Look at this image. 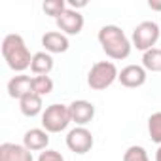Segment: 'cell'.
I'll list each match as a JSON object with an SVG mask.
<instances>
[{
    "instance_id": "1",
    "label": "cell",
    "mask_w": 161,
    "mask_h": 161,
    "mask_svg": "<svg viewBox=\"0 0 161 161\" xmlns=\"http://www.w3.org/2000/svg\"><path fill=\"white\" fill-rule=\"evenodd\" d=\"M99 44L106 57L114 61H123L131 55L133 44L127 38V34L118 27V25H104L99 31Z\"/></svg>"
},
{
    "instance_id": "2",
    "label": "cell",
    "mask_w": 161,
    "mask_h": 161,
    "mask_svg": "<svg viewBox=\"0 0 161 161\" xmlns=\"http://www.w3.org/2000/svg\"><path fill=\"white\" fill-rule=\"evenodd\" d=\"M2 57H4L6 64L19 74H23L27 68H31V63H32V55H31L21 34H6L4 36Z\"/></svg>"
},
{
    "instance_id": "3",
    "label": "cell",
    "mask_w": 161,
    "mask_h": 161,
    "mask_svg": "<svg viewBox=\"0 0 161 161\" xmlns=\"http://www.w3.org/2000/svg\"><path fill=\"white\" fill-rule=\"evenodd\" d=\"M118 76H119V72L112 61H99L91 66V70L87 74V86L93 91H104L116 82Z\"/></svg>"
},
{
    "instance_id": "4",
    "label": "cell",
    "mask_w": 161,
    "mask_h": 161,
    "mask_svg": "<svg viewBox=\"0 0 161 161\" xmlns=\"http://www.w3.org/2000/svg\"><path fill=\"white\" fill-rule=\"evenodd\" d=\"M70 110L64 104H49L42 112V129L47 133H61L70 123Z\"/></svg>"
},
{
    "instance_id": "5",
    "label": "cell",
    "mask_w": 161,
    "mask_h": 161,
    "mask_svg": "<svg viewBox=\"0 0 161 161\" xmlns=\"http://www.w3.org/2000/svg\"><path fill=\"white\" fill-rule=\"evenodd\" d=\"M157 40H159V25L155 21H142L140 25L135 27L131 34V44L140 51L152 49L157 44Z\"/></svg>"
},
{
    "instance_id": "6",
    "label": "cell",
    "mask_w": 161,
    "mask_h": 161,
    "mask_svg": "<svg viewBox=\"0 0 161 161\" xmlns=\"http://www.w3.org/2000/svg\"><path fill=\"white\" fill-rule=\"evenodd\" d=\"M93 144H95V138H93V133L87 127H74L66 135V146H68V150L74 152V153H78V155H84V153L91 152Z\"/></svg>"
},
{
    "instance_id": "7",
    "label": "cell",
    "mask_w": 161,
    "mask_h": 161,
    "mask_svg": "<svg viewBox=\"0 0 161 161\" xmlns=\"http://www.w3.org/2000/svg\"><path fill=\"white\" fill-rule=\"evenodd\" d=\"M55 23H57V29H59L63 34H66V36H76V34L82 32L86 21H84V15L80 14V12L72 10V8H66V10L55 19Z\"/></svg>"
},
{
    "instance_id": "8",
    "label": "cell",
    "mask_w": 161,
    "mask_h": 161,
    "mask_svg": "<svg viewBox=\"0 0 161 161\" xmlns=\"http://www.w3.org/2000/svg\"><path fill=\"white\" fill-rule=\"evenodd\" d=\"M146 68L140 66V64H127L125 68H121L118 80L123 87H129V89H136V87H142L146 84Z\"/></svg>"
},
{
    "instance_id": "9",
    "label": "cell",
    "mask_w": 161,
    "mask_h": 161,
    "mask_svg": "<svg viewBox=\"0 0 161 161\" xmlns=\"http://www.w3.org/2000/svg\"><path fill=\"white\" fill-rule=\"evenodd\" d=\"M68 110H70V119L78 125V127H86L93 118H95V106L93 103L89 101H72L68 104Z\"/></svg>"
},
{
    "instance_id": "10",
    "label": "cell",
    "mask_w": 161,
    "mask_h": 161,
    "mask_svg": "<svg viewBox=\"0 0 161 161\" xmlns=\"http://www.w3.org/2000/svg\"><path fill=\"white\" fill-rule=\"evenodd\" d=\"M0 161H34L32 152L23 144L4 142L0 144Z\"/></svg>"
},
{
    "instance_id": "11",
    "label": "cell",
    "mask_w": 161,
    "mask_h": 161,
    "mask_svg": "<svg viewBox=\"0 0 161 161\" xmlns=\"http://www.w3.org/2000/svg\"><path fill=\"white\" fill-rule=\"evenodd\" d=\"M29 93H32V78L27 74H17L8 82V95L12 99L21 101L23 97H27Z\"/></svg>"
},
{
    "instance_id": "12",
    "label": "cell",
    "mask_w": 161,
    "mask_h": 161,
    "mask_svg": "<svg viewBox=\"0 0 161 161\" xmlns=\"http://www.w3.org/2000/svg\"><path fill=\"white\" fill-rule=\"evenodd\" d=\"M47 144H49V133L46 129H40V127L29 129L23 136V146L29 148L31 152L47 150Z\"/></svg>"
},
{
    "instance_id": "13",
    "label": "cell",
    "mask_w": 161,
    "mask_h": 161,
    "mask_svg": "<svg viewBox=\"0 0 161 161\" xmlns=\"http://www.w3.org/2000/svg\"><path fill=\"white\" fill-rule=\"evenodd\" d=\"M42 46L46 47L47 53H64L68 49L70 42H68L66 34H63L59 31H51L42 36Z\"/></svg>"
},
{
    "instance_id": "14",
    "label": "cell",
    "mask_w": 161,
    "mask_h": 161,
    "mask_svg": "<svg viewBox=\"0 0 161 161\" xmlns=\"http://www.w3.org/2000/svg\"><path fill=\"white\" fill-rule=\"evenodd\" d=\"M31 70L34 76H47L53 70V57L47 51H38L32 55V63H31Z\"/></svg>"
},
{
    "instance_id": "15",
    "label": "cell",
    "mask_w": 161,
    "mask_h": 161,
    "mask_svg": "<svg viewBox=\"0 0 161 161\" xmlns=\"http://www.w3.org/2000/svg\"><path fill=\"white\" fill-rule=\"evenodd\" d=\"M19 110L23 116L27 118H34L38 114L44 112V104H42V97L36 95V93H29L27 97H23L19 101Z\"/></svg>"
},
{
    "instance_id": "16",
    "label": "cell",
    "mask_w": 161,
    "mask_h": 161,
    "mask_svg": "<svg viewBox=\"0 0 161 161\" xmlns=\"http://www.w3.org/2000/svg\"><path fill=\"white\" fill-rule=\"evenodd\" d=\"M142 66L146 68V72H161V49L152 47V49L144 51Z\"/></svg>"
},
{
    "instance_id": "17",
    "label": "cell",
    "mask_w": 161,
    "mask_h": 161,
    "mask_svg": "<svg viewBox=\"0 0 161 161\" xmlns=\"http://www.w3.org/2000/svg\"><path fill=\"white\" fill-rule=\"evenodd\" d=\"M53 91V80L49 76H34L32 78V93L46 97Z\"/></svg>"
},
{
    "instance_id": "18",
    "label": "cell",
    "mask_w": 161,
    "mask_h": 161,
    "mask_svg": "<svg viewBox=\"0 0 161 161\" xmlns=\"http://www.w3.org/2000/svg\"><path fill=\"white\" fill-rule=\"evenodd\" d=\"M148 133L150 138L161 146V112H155L148 118Z\"/></svg>"
},
{
    "instance_id": "19",
    "label": "cell",
    "mask_w": 161,
    "mask_h": 161,
    "mask_svg": "<svg viewBox=\"0 0 161 161\" xmlns=\"http://www.w3.org/2000/svg\"><path fill=\"white\" fill-rule=\"evenodd\" d=\"M42 8H44V12L47 15H51L53 19H57L66 10V2H64V0H46V2L42 4Z\"/></svg>"
},
{
    "instance_id": "20",
    "label": "cell",
    "mask_w": 161,
    "mask_h": 161,
    "mask_svg": "<svg viewBox=\"0 0 161 161\" xmlns=\"http://www.w3.org/2000/svg\"><path fill=\"white\" fill-rule=\"evenodd\" d=\"M123 161H150L148 157V152L142 148V146H129L123 153Z\"/></svg>"
},
{
    "instance_id": "21",
    "label": "cell",
    "mask_w": 161,
    "mask_h": 161,
    "mask_svg": "<svg viewBox=\"0 0 161 161\" xmlns=\"http://www.w3.org/2000/svg\"><path fill=\"white\" fill-rule=\"evenodd\" d=\"M38 161H64V157L57 150H44V152H40Z\"/></svg>"
},
{
    "instance_id": "22",
    "label": "cell",
    "mask_w": 161,
    "mask_h": 161,
    "mask_svg": "<svg viewBox=\"0 0 161 161\" xmlns=\"http://www.w3.org/2000/svg\"><path fill=\"white\" fill-rule=\"evenodd\" d=\"M68 6L78 12V8H86L87 6V0H68Z\"/></svg>"
},
{
    "instance_id": "23",
    "label": "cell",
    "mask_w": 161,
    "mask_h": 161,
    "mask_svg": "<svg viewBox=\"0 0 161 161\" xmlns=\"http://www.w3.org/2000/svg\"><path fill=\"white\" fill-rule=\"evenodd\" d=\"M148 8L153 12H161V0H148Z\"/></svg>"
},
{
    "instance_id": "24",
    "label": "cell",
    "mask_w": 161,
    "mask_h": 161,
    "mask_svg": "<svg viewBox=\"0 0 161 161\" xmlns=\"http://www.w3.org/2000/svg\"><path fill=\"white\" fill-rule=\"evenodd\" d=\"M155 161H161V146H159L157 152H155Z\"/></svg>"
}]
</instances>
